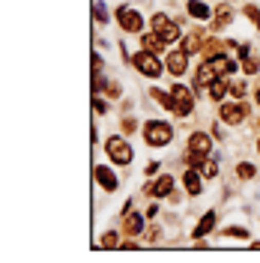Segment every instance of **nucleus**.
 I'll return each mask as SVG.
<instances>
[{
  "label": "nucleus",
  "mask_w": 260,
  "mask_h": 263,
  "mask_svg": "<svg viewBox=\"0 0 260 263\" xmlns=\"http://www.w3.org/2000/svg\"><path fill=\"white\" fill-rule=\"evenodd\" d=\"M200 174H203L207 180H212V177L218 174V164H215V162H212V159H210V162H207V164H203V167H200Z\"/></svg>",
  "instance_id": "nucleus-26"
},
{
  "label": "nucleus",
  "mask_w": 260,
  "mask_h": 263,
  "mask_svg": "<svg viewBox=\"0 0 260 263\" xmlns=\"http://www.w3.org/2000/svg\"><path fill=\"white\" fill-rule=\"evenodd\" d=\"M212 228H215V213L210 210V213H207L203 218H200V221H197V228L192 230V236H195V239H203V236H207Z\"/></svg>",
  "instance_id": "nucleus-13"
},
{
  "label": "nucleus",
  "mask_w": 260,
  "mask_h": 263,
  "mask_svg": "<svg viewBox=\"0 0 260 263\" xmlns=\"http://www.w3.org/2000/svg\"><path fill=\"white\" fill-rule=\"evenodd\" d=\"M135 129H138V123H135L132 117H126V120H123V132H126V135H132Z\"/></svg>",
  "instance_id": "nucleus-31"
},
{
  "label": "nucleus",
  "mask_w": 260,
  "mask_h": 263,
  "mask_svg": "<svg viewBox=\"0 0 260 263\" xmlns=\"http://www.w3.org/2000/svg\"><path fill=\"white\" fill-rule=\"evenodd\" d=\"M153 99H159V105L168 108V111H174V96L171 93H162V90H153Z\"/></svg>",
  "instance_id": "nucleus-23"
},
{
  "label": "nucleus",
  "mask_w": 260,
  "mask_h": 263,
  "mask_svg": "<svg viewBox=\"0 0 260 263\" xmlns=\"http://www.w3.org/2000/svg\"><path fill=\"white\" fill-rule=\"evenodd\" d=\"M182 182H185V192H189V195H200V171H197V167L185 171V174H182Z\"/></svg>",
  "instance_id": "nucleus-14"
},
{
  "label": "nucleus",
  "mask_w": 260,
  "mask_h": 263,
  "mask_svg": "<svg viewBox=\"0 0 260 263\" xmlns=\"http://www.w3.org/2000/svg\"><path fill=\"white\" fill-rule=\"evenodd\" d=\"M93 108H96V114H105V111H108V108H105V102H102V99H96V102H93Z\"/></svg>",
  "instance_id": "nucleus-35"
},
{
  "label": "nucleus",
  "mask_w": 260,
  "mask_h": 263,
  "mask_svg": "<svg viewBox=\"0 0 260 263\" xmlns=\"http://www.w3.org/2000/svg\"><path fill=\"white\" fill-rule=\"evenodd\" d=\"M96 180H99V185H102L105 192H114V189H117L114 171H111V167H105V164H99V167H96Z\"/></svg>",
  "instance_id": "nucleus-8"
},
{
  "label": "nucleus",
  "mask_w": 260,
  "mask_h": 263,
  "mask_svg": "<svg viewBox=\"0 0 260 263\" xmlns=\"http://www.w3.org/2000/svg\"><path fill=\"white\" fill-rule=\"evenodd\" d=\"M141 45H144V51H153V54H159V51H164V45H168V42L162 39V33L153 30V33H144Z\"/></svg>",
  "instance_id": "nucleus-10"
},
{
  "label": "nucleus",
  "mask_w": 260,
  "mask_h": 263,
  "mask_svg": "<svg viewBox=\"0 0 260 263\" xmlns=\"http://www.w3.org/2000/svg\"><path fill=\"white\" fill-rule=\"evenodd\" d=\"M254 99H257V105H260V87H257V93H254Z\"/></svg>",
  "instance_id": "nucleus-37"
},
{
  "label": "nucleus",
  "mask_w": 260,
  "mask_h": 263,
  "mask_svg": "<svg viewBox=\"0 0 260 263\" xmlns=\"http://www.w3.org/2000/svg\"><path fill=\"white\" fill-rule=\"evenodd\" d=\"M215 78H218V72H215V69H212L210 63H200V66H197V90L210 87V84L215 81Z\"/></svg>",
  "instance_id": "nucleus-12"
},
{
  "label": "nucleus",
  "mask_w": 260,
  "mask_h": 263,
  "mask_svg": "<svg viewBox=\"0 0 260 263\" xmlns=\"http://www.w3.org/2000/svg\"><path fill=\"white\" fill-rule=\"evenodd\" d=\"M230 18H233V12H230L228 6H221V9H218V15H215V21H212V30H221V27H228Z\"/></svg>",
  "instance_id": "nucleus-19"
},
{
  "label": "nucleus",
  "mask_w": 260,
  "mask_h": 263,
  "mask_svg": "<svg viewBox=\"0 0 260 263\" xmlns=\"http://www.w3.org/2000/svg\"><path fill=\"white\" fill-rule=\"evenodd\" d=\"M171 96H174V114H179V117L192 114L195 99H192V90H189V87H182V84L177 81L174 87H171Z\"/></svg>",
  "instance_id": "nucleus-3"
},
{
  "label": "nucleus",
  "mask_w": 260,
  "mask_h": 263,
  "mask_svg": "<svg viewBox=\"0 0 260 263\" xmlns=\"http://www.w3.org/2000/svg\"><path fill=\"white\" fill-rule=\"evenodd\" d=\"M257 153H260V141H257Z\"/></svg>",
  "instance_id": "nucleus-38"
},
{
  "label": "nucleus",
  "mask_w": 260,
  "mask_h": 263,
  "mask_svg": "<svg viewBox=\"0 0 260 263\" xmlns=\"http://www.w3.org/2000/svg\"><path fill=\"white\" fill-rule=\"evenodd\" d=\"M144 138L150 147H164V144H171V138H174V129L162 123V120H150L144 129Z\"/></svg>",
  "instance_id": "nucleus-1"
},
{
  "label": "nucleus",
  "mask_w": 260,
  "mask_h": 263,
  "mask_svg": "<svg viewBox=\"0 0 260 263\" xmlns=\"http://www.w3.org/2000/svg\"><path fill=\"white\" fill-rule=\"evenodd\" d=\"M117 246H120V242H117V233H111V230H108V233L102 236V248H117Z\"/></svg>",
  "instance_id": "nucleus-27"
},
{
  "label": "nucleus",
  "mask_w": 260,
  "mask_h": 263,
  "mask_svg": "<svg viewBox=\"0 0 260 263\" xmlns=\"http://www.w3.org/2000/svg\"><path fill=\"white\" fill-rule=\"evenodd\" d=\"M105 149H108V156H111V162L114 164H129L132 162V147L126 144V138H120V135L108 138Z\"/></svg>",
  "instance_id": "nucleus-4"
},
{
  "label": "nucleus",
  "mask_w": 260,
  "mask_h": 263,
  "mask_svg": "<svg viewBox=\"0 0 260 263\" xmlns=\"http://www.w3.org/2000/svg\"><path fill=\"white\" fill-rule=\"evenodd\" d=\"M218 51H221V42H215V39H212V42H203V51H200V54L210 60V57H215Z\"/></svg>",
  "instance_id": "nucleus-25"
},
{
  "label": "nucleus",
  "mask_w": 260,
  "mask_h": 263,
  "mask_svg": "<svg viewBox=\"0 0 260 263\" xmlns=\"http://www.w3.org/2000/svg\"><path fill=\"white\" fill-rule=\"evenodd\" d=\"M207 63H210L218 75H230V72H236V63H233V60H228L225 54H215V57H210Z\"/></svg>",
  "instance_id": "nucleus-9"
},
{
  "label": "nucleus",
  "mask_w": 260,
  "mask_h": 263,
  "mask_svg": "<svg viewBox=\"0 0 260 263\" xmlns=\"http://www.w3.org/2000/svg\"><path fill=\"white\" fill-rule=\"evenodd\" d=\"M225 93H228V81H225V75H218V78L210 84V96L212 99H225Z\"/></svg>",
  "instance_id": "nucleus-18"
},
{
  "label": "nucleus",
  "mask_w": 260,
  "mask_h": 263,
  "mask_svg": "<svg viewBox=\"0 0 260 263\" xmlns=\"http://www.w3.org/2000/svg\"><path fill=\"white\" fill-rule=\"evenodd\" d=\"M135 66H138V72L146 75V78H159V75H162V60H159V54H153V51L135 54Z\"/></svg>",
  "instance_id": "nucleus-2"
},
{
  "label": "nucleus",
  "mask_w": 260,
  "mask_h": 263,
  "mask_svg": "<svg viewBox=\"0 0 260 263\" xmlns=\"http://www.w3.org/2000/svg\"><path fill=\"white\" fill-rule=\"evenodd\" d=\"M243 69H245V75H254V72H257V60H254V57H245Z\"/></svg>",
  "instance_id": "nucleus-28"
},
{
  "label": "nucleus",
  "mask_w": 260,
  "mask_h": 263,
  "mask_svg": "<svg viewBox=\"0 0 260 263\" xmlns=\"http://www.w3.org/2000/svg\"><path fill=\"white\" fill-rule=\"evenodd\" d=\"M117 21H120V27L126 33H138L144 27V18L138 15L135 9H129V6H120V9H117Z\"/></svg>",
  "instance_id": "nucleus-6"
},
{
  "label": "nucleus",
  "mask_w": 260,
  "mask_h": 263,
  "mask_svg": "<svg viewBox=\"0 0 260 263\" xmlns=\"http://www.w3.org/2000/svg\"><path fill=\"white\" fill-rule=\"evenodd\" d=\"M99 72H102V57L93 54V75H99Z\"/></svg>",
  "instance_id": "nucleus-32"
},
{
  "label": "nucleus",
  "mask_w": 260,
  "mask_h": 263,
  "mask_svg": "<svg viewBox=\"0 0 260 263\" xmlns=\"http://www.w3.org/2000/svg\"><path fill=\"white\" fill-rule=\"evenodd\" d=\"M248 54H251V48H248V45H239V57H243V60L248 57Z\"/></svg>",
  "instance_id": "nucleus-36"
},
{
  "label": "nucleus",
  "mask_w": 260,
  "mask_h": 263,
  "mask_svg": "<svg viewBox=\"0 0 260 263\" xmlns=\"http://www.w3.org/2000/svg\"><path fill=\"white\" fill-rule=\"evenodd\" d=\"M171 192H174V177H168V174L159 177V180H156V192H153V197H168Z\"/></svg>",
  "instance_id": "nucleus-17"
},
{
  "label": "nucleus",
  "mask_w": 260,
  "mask_h": 263,
  "mask_svg": "<svg viewBox=\"0 0 260 263\" xmlns=\"http://www.w3.org/2000/svg\"><path fill=\"white\" fill-rule=\"evenodd\" d=\"M168 24H171V18L164 15V12H156V15L150 18V27H153V30H156V33H159V30H164Z\"/></svg>",
  "instance_id": "nucleus-22"
},
{
  "label": "nucleus",
  "mask_w": 260,
  "mask_h": 263,
  "mask_svg": "<svg viewBox=\"0 0 260 263\" xmlns=\"http://www.w3.org/2000/svg\"><path fill=\"white\" fill-rule=\"evenodd\" d=\"M189 15L197 18V21H207L210 18V6L203 0H189Z\"/></svg>",
  "instance_id": "nucleus-15"
},
{
  "label": "nucleus",
  "mask_w": 260,
  "mask_h": 263,
  "mask_svg": "<svg viewBox=\"0 0 260 263\" xmlns=\"http://www.w3.org/2000/svg\"><path fill=\"white\" fill-rule=\"evenodd\" d=\"M93 15H96V21H102V24L108 21V12L102 9V3H93Z\"/></svg>",
  "instance_id": "nucleus-29"
},
{
  "label": "nucleus",
  "mask_w": 260,
  "mask_h": 263,
  "mask_svg": "<svg viewBox=\"0 0 260 263\" xmlns=\"http://www.w3.org/2000/svg\"><path fill=\"white\" fill-rule=\"evenodd\" d=\"M182 51H185V54H200V51H203L200 36H189V39H185V45H182Z\"/></svg>",
  "instance_id": "nucleus-20"
},
{
  "label": "nucleus",
  "mask_w": 260,
  "mask_h": 263,
  "mask_svg": "<svg viewBox=\"0 0 260 263\" xmlns=\"http://www.w3.org/2000/svg\"><path fill=\"white\" fill-rule=\"evenodd\" d=\"M123 228H126V233H129V236H135V233H141V228H144V218H141L138 213H126Z\"/></svg>",
  "instance_id": "nucleus-16"
},
{
  "label": "nucleus",
  "mask_w": 260,
  "mask_h": 263,
  "mask_svg": "<svg viewBox=\"0 0 260 263\" xmlns=\"http://www.w3.org/2000/svg\"><path fill=\"white\" fill-rule=\"evenodd\" d=\"M156 171H159V162H150V164H146V171H144V174H146V177H153Z\"/></svg>",
  "instance_id": "nucleus-34"
},
{
  "label": "nucleus",
  "mask_w": 260,
  "mask_h": 263,
  "mask_svg": "<svg viewBox=\"0 0 260 263\" xmlns=\"http://www.w3.org/2000/svg\"><path fill=\"white\" fill-rule=\"evenodd\" d=\"M236 174H239V180H251V177L257 174V167H254V164H248V162H243L239 167H236Z\"/></svg>",
  "instance_id": "nucleus-24"
},
{
  "label": "nucleus",
  "mask_w": 260,
  "mask_h": 263,
  "mask_svg": "<svg viewBox=\"0 0 260 263\" xmlns=\"http://www.w3.org/2000/svg\"><path fill=\"white\" fill-rule=\"evenodd\" d=\"M189 149H195V153H207V156H210V149H212L210 135H203V132H195V135L189 138Z\"/></svg>",
  "instance_id": "nucleus-11"
},
{
  "label": "nucleus",
  "mask_w": 260,
  "mask_h": 263,
  "mask_svg": "<svg viewBox=\"0 0 260 263\" xmlns=\"http://www.w3.org/2000/svg\"><path fill=\"white\" fill-rule=\"evenodd\" d=\"M257 27H260V15H257Z\"/></svg>",
  "instance_id": "nucleus-39"
},
{
  "label": "nucleus",
  "mask_w": 260,
  "mask_h": 263,
  "mask_svg": "<svg viewBox=\"0 0 260 263\" xmlns=\"http://www.w3.org/2000/svg\"><path fill=\"white\" fill-rule=\"evenodd\" d=\"M185 66H189V54H185L182 48L168 54V72H171V75H182V72H185Z\"/></svg>",
  "instance_id": "nucleus-7"
},
{
  "label": "nucleus",
  "mask_w": 260,
  "mask_h": 263,
  "mask_svg": "<svg viewBox=\"0 0 260 263\" xmlns=\"http://www.w3.org/2000/svg\"><path fill=\"white\" fill-rule=\"evenodd\" d=\"M225 233H228V236H239V239H248V230H243V228H228Z\"/></svg>",
  "instance_id": "nucleus-30"
},
{
  "label": "nucleus",
  "mask_w": 260,
  "mask_h": 263,
  "mask_svg": "<svg viewBox=\"0 0 260 263\" xmlns=\"http://www.w3.org/2000/svg\"><path fill=\"white\" fill-rule=\"evenodd\" d=\"M245 15H248V18H257V15H260V9H257V6H251V3H248V6H245Z\"/></svg>",
  "instance_id": "nucleus-33"
},
{
  "label": "nucleus",
  "mask_w": 260,
  "mask_h": 263,
  "mask_svg": "<svg viewBox=\"0 0 260 263\" xmlns=\"http://www.w3.org/2000/svg\"><path fill=\"white\" fill-rule=\"evenodd\" d=\"M159 33H162L164 42H177V39H179V24H177V21H171V24H168L164 30H159Z\"/></svg>",
  "instance_id": "nucleus-21"
},
{
  "label": "nucleus",
  "mask_w": 260,
  "mask_h": 263,
  "mask_svg": "<svg viewBox=\"0 0 260 263\" xmlns=\"http://www.w3.org/2000/svg\"><path fill=\"white\" fill-rule=\"evenodd\" d=\"M218 117H221L228 126H239V123H245V117H248V105H245V102H225V105L218 108Z\"/></svg>",
  "instance_id": "nucleus-5"
}]
</instances>
